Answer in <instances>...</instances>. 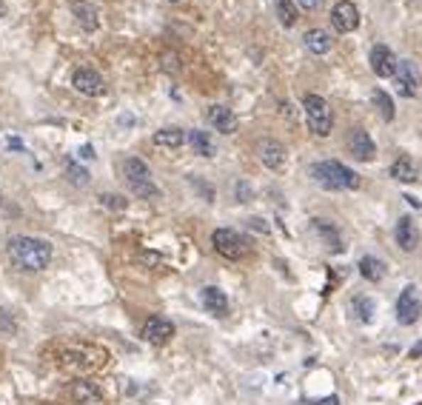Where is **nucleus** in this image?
I'll use <instances>...</instances> for the list:
<instances>
[{
    "label": "nucleus",
    "instance_id": "bb28decb",
    "mask_svg": "<svg viewBox=\"0 0 422 405\" xmlns=\"http://www.w3.org/2000/svg\"><path fill=\"white\" fill-rule=\"evenodd\" d=\"M277 18L286 29H291L297 23V6H294V0H277Z\"/></svg>",
    "mask_w": 422,
    "mask_h": 405
},
{
    "label": "nucleus",
    "instance_id": "c756f323",
    "mask_svg": "<svg viewBox=\"0 0 422 405\" xmlns=\"http://www.w3.org/2000/svg\"><path fill=\"white\" fill-rule=\"evenodd\" d=\"M66 174H69V180H72L75 185H86V183H89V174H86V168H83V166H77L75 160L66 166Z\"/></svg>",
    "mask_w": 422,
    "mask_h": 405
},
{
    "label": "nucleus",
    "instance_id": "c85d7f7f",
    "mask_svg": "<svg viewBox=\"0 0 422 405\" xmlns=\"http://www.w3.org/2000/svg\"><path fill=\"white\" fill-rule=\"evenodd\" d=\"M100 202L109 209V212H126V206H129V200L126 197H120V194H100Z\"/></svg>",
    "mask_w": 422,
    "mask_h": 405
},
{
    "label": "nucleus",
    "instance_id": "a211bd4d",
    "mask_svg": "<svg viewBox=\"0 0 422 405\" xmlns=\"http://www.w3.org/2000/svg\"><path fill=\"white\" fill-rule=\"evenodd\" d=\"M120 168H123V177H126V183H129V185L151 183V168H148V163H146V160H140V157H126Z\"/></svg>",
    "mask_w": 422,
    "mask_h": 405
},
{
    "label": "nucleus",
    "instance_id": "b1692460",
    "mask_svg": "<svg viewBox=\"0 0 422 405\" xmlns=\"http://www.w3.org/2000/svg\"><path fill=\"white\" fill-rule=\"evenodd\" d=\"M303 40H305V49L314 52V55L331 52V35H328L325 29H308V32L303 35Z\"/></svg>",
    "mask_w": 422,
    "mask_h": 405
},
{
    "label": "nucleus",
    "instance_id": "423d86ee",
    "mask_svg": "<svg viewBox=\"0 0 422 405\" xmlns=\"http://www.w3.org/2000/svg\"><path fill=\"white\" fill-rule=\"evenodd\" d=\"M422 317V297L416 286H405L402 294L396 297V323L399 325H413Z\"/></svg>",
    "mask_w": 422,
    "mask_h": 405
},
{
    "label": "nucleus",
    "instance_id": "2f4dec72",
    "mask_svg": "<svg viewBox=\"0 0 422 405\" xmlns=\"http://www.w3.org/2000/svg\"><path fill=\"white\" fill-rule=\"evenodd\" d=\"M15 331H18V323L6 308H0V334H15Z\"/></svg>",
    "mask_w": 422,
    "mask_h": 405
},
{
    "label": "nucleus",
    "instance_id": "9d476101",
    "mask_svg": "<svg viewBox=\"0 0 422 405\" xmlns=\"http://www.w3.org/2000/svg\"><path fill=\"white\" fill-rule=\"evenodd\" d=\"M171 337H174V323H171L168 317L154 314V317L146 320V325H143V340H146V342H151V345H166Z\"/></svg>",
    "mask_w": 422,
    "mask_h": 405
},
{
    "label": "nucleus",
    "instance_id": "1a4fd4ad",
    "mask_svg": "<svg viewBox=\"0 0 422 405\" xmlns=\"http://www.w3.org/2000/svg\"><path fill=\"white\" fill-rule=\"evenodd\" d=\"M257 157H260V163H263L266 168L280 171V168L286 166V146H283L280 140H274V137H263V140L257 143Z\"/></svg>",
    "mask_w": 422,
    "mask_h": 405
},
{
    "label": "nucleus",
    "instance_id": "20e7f679",
    "mask_svg": "<svg viewBox=\"0 0 422 405\" xmlns=\"http://www.w3.org/2000/svg\"><path fill=\"white\" fill-rule=\"evenodd\" d=\"M303 109H305L308 129H311L317 137H328V134H331V126H334V114H331V106L325 103V97H320V94H305V97H303Z\"/></svg>",
    "mask_w": 422,
    "mask_h": 405
},
{
    "label": "nucleus",
    "instance_id": "f03ea898",
    "mask_svg": "<svg viewBox=\"0 0 422 405\" xmlns=\"http://www.w3.org/2000/svg\"><path fill=\"white\" fill-rule=\"evenodd\" d=\"M308 174L325 191H354V188H359V177L348 166H342L340 160H320V163H314L308 168Z\"/></svg>",
    "mask_w": 422,
    "mask_h": 405
},
{
    "label": "nucleus",
    "instance_id": "f8f14e48",
    "mask_svg": "<svg viewBox=\"0 0 422 405\" xmlns=\"http://www.w3.org/2000/svg\"><path fill=\"white\" fill-rule=\"evenodd\" d=\"M394 77H396V89H399L402 97H413L416 89H419V80H422V77H419V69H416L413 60H399Z\"/></svg>",
    "mask_w": 422,
    "mask_h": 405
},
{
    "label": "nucleus",
    "instance_id": "f3484780",
    "mask_svg": "<svg viewBox=\"0 0 422 405\" xmlns=\"http://www.w3.org/2000/svg\"><path fill=\"white\" fill-rule=\"evenodd\" d=\"M311 232L331 249V252H342V237H340V229L331 223V220H325V217H314L311 220Z\"/></svg>",
    "mask_w": 422,
    "mask_h": 405
},
{
    "label": "nucleus",
    "instance_id": "393cba45",
    "mask_svg": "<svg viewBox=\"0 0 422 405\" xmlns=\"http://www.w3.org/2000/svg\"><path fill=\"white\" fill-rule=\"evenodd\" d=\"M359 274H362L368 283H379V280L385 277V263H382L379 257L365 254V257L359 260Z\"/></svg>",
    "mask_w": 422,
    "mask_h": 405
},
{
    "label": "nucleus",
    "instance_id": "7ed1b4c3",
    "mask_svg": "<svg viewBox=\"0 0 422 405\" xmlns=\"http://www.w3.org/2000/svg\"><path fill=\"white\" fill-rule=\"evenodd\" d=\"M60 365L75 374H92L106 365V351L94 345H72L60 354Z\"/></svg>",
    "mask_w": 422,
    "mask_h": 405
},
{
    "label": "nucleus",
    "instance_id": "7c9ffc66",
    "mask_svg": "<svg viewBox=\"0 0 422 405\" xmlns=\"http://www.w3.org/2000/svg\"><path fill=\"white\" fill-rule=\"evenodd\" d=\"M234 194H237L240 202H251V200H254V188H251L246 180H237V183H234Z\"/></svg>",
    "mask_w": 422,
    "mask_h": 405
},
{
    "label": "nucleus",
    "instance_id": "dca6fc26",
    "mask_svg": "<svg viewBox=\"0 0 422 405\" xmlns=\"http://www.w3.org/2000/svg\"><path fill=\"white\" fill-rule=\"evenodd\" d=\"M396 55L388 49V46H374L371 49V69L377 77H394L396 72Z\"/></svg>",
    "mask_w": 422,
    "mask_h": 405
},
{
    "label": "nucleus",
    "instance_id": "58836bf2",
    "mask_svg": "<svg viewBox=\"0 0 422 405\" xmlns=\"http://www.w3.org/2000/svg\"><path fill=\"white\" fill-rule=\"evenodd\" d=\"M0 202H4V194H0Z\"/></svg>",
    "mask_w": 422,
    "mask_h": 405
},
{
    "label": "nucleus",
    "instance_id": "aec40b11",
    "mask_svg": "<svg viewBox=\"0 0 422 405\" xmlns=\"http://www.w3.org/2000/svg\"><path fill=\"white\" fill-rule=\"evenodd\" d=\"M388 174H391L394 180H399V183H416V180H419V166H416L408 154H399V157L391 163Z\"/></svg>",
    "mask_w": 422,
    "mask_h": 405
},
{
    "label": "nucleus",
    "instance_id": "ddd939ff",
    "mask_svg": "<svg viewBox=\"0 0 422 405\" xmlns=\"http://www.w3.org/2000/svg\"><path fill=\"white\" fill-rule=\"evenodd\" d=\"M69 396L75 405H103V391L92 379H75L69 385Z\"/></svg>",
    "mask_w": 422,
    "mask_h": 405
},
{
    "label": "nucleus",
    "instance_id": "5701e85b",
    "mask_svg": "<svg viewBox=\"0 0 422 405\" xmlns=\"http://www.w3.org/2000/svg\"><path fill=\"white\" fill-rule=\"evenodd\" d=\"M185 140L191 143V148H194L200 157H215V154H217V146H215V140H211V134H205V131H200V129L188 131Z\"/></svg>",
    "mask_w": 422,
    "mask_h": 405
},
{
    "label": "nucleus",
    "instance_id": "39448f33",
    "mask_svg": "<svg viewBox=\"0 0 422 405\" xmlns=\"http://www.w3.org/2000/svg\"><path fill=\"white\" fill-rule=\"evenodd\" d=\"M211 246H215V252L226 260H243L249 254V243L240 232L234 229H217L215 234H211Z\"/></svg>",
    "mask_w": 422,
    "mask_h": 405
},
{
    "label": "nucleus",
    "instance_id": "4c0bfd02",
    "mask_svg": "<svg viewBox=\"0 0 422 405\" xmlns=\"http://www.w3.org/2000/svg\"><path fill=\"white\" fill-rule=\"evenodd\" d=\"M166 4H180V0H166Z\"/></svg>",
    "mask_w": 422,
    "mask_h": 405
},
{
    "label": "nucleus",
    "instance_id": "6e6552de",
    "mask_svg": "<svg viewBox=\"0 0 422 405\" xmlns=\"http://www.w3.org/2000/svg\"><path fill=\"white\" fill-rule=\"evenodd\" d=\"M205 120H208V126H211V129H217L220 134H234V131H237V126H240L237 114H234L229 106H223V103L208 106V109H205Z\"/></svg>",
    "mask_w": 422,
    "mask_h": 405
},
{
    "label": "nucleus",
    "instance_id": "f257e3e1",
    "mask_svg": "<svg viewBox=\"0 0 422 405\" xmlns=\"http://www.w3.org/2000/svg\"><path fill=\"white\" fill-rule=\"evenodd\" d=\"M6 252H9V260L23 271H43L52 263V243L43 237L18 234L6 243Z\"/></svg>",
    "mask_w": 422,
    "mask_h": 405
},
{
    "label": "nucleus",
    "instance_id": "473e14b6",
    "mask_svg": "<svg viewBox=\"0 0 422 405\" xmlns=\"http://www.w3.org/2000/svg\"><path fill=\"white\" fill-rule=\"evenodd\" d=\"M297 4H300V9H305V12H317L323 0H297Z\"/></svg>",
    "mask_w": 422,
    "mask_h": 405
},
{
    "label": "nucleus",
    "instance_id": "a878e982",
    "mask_svg": "<svg viewBox=\"0 0 422 405\" xmlns=\"http://www.w3.org/2000/svg\"><path fill=\"white\" fill-rule=\"evenodd\" d=\"M351 308H354V317H357L359 323H371V320H374V311H377V303H374L371 297L359 294V297H354Z\"/></svg>",
    "mask_w": 422,
    "mask_h": 405
},
{
    "label": "nucleus",
    "instance_id": "412c9836",
    "mask_svg": "<svg viewBox=\"0 0 422 405\" xmlns=\"http://www.w3.org/2000/svg\"><path fill=\"white\" fill-rule=\"evenodd\" d=\"M72 15L80 23V29H86V32H94L97 23H100L97 21V9L92 4H86V0H72Z\"/></svg>",
    "mask_w": 422,
    "mask_h": 405
},
{
    "label": "nucleus",
    "instance_id": "f704fd0d",
    "mask_svg": "<svg viewBox=\"0 0 422 405\" xmlns=\"http://www.w3.org/2000/svg\"><path fill=\"white\" fill-rule=\"evenodd\" d=\"M249 226H254L257 232H263V234H269V226H266V223H263L260 217H251V220H249Z\"/></svg>",
    "mask_w": 422,
    "mask_h": 405
},
{
    "label": "nucleus",
    "instance_id": "6ab92c4d",
    "mask_svg": "<svg viewBox=\"0 0 422 405\" xmlns=\"http://www.w3.org/2000/svg\"><path fill=\"white\" fill-rule=\"evenodd\" d=\"M394 237H396V246L402 252H416V243H419V232H416V223L411 217H399L396 229H394Z\"/></svg>",
    "mask_w": 422,
    "mask_h": 405
},
{
    "label": "nucleus",
    "instance_id": "e433bc0d",
    "mask_svg": "<svg viewBox=\"0 0 422 405\" xmlns=\"http://www.w3.org/2000/svg\"><path fill=\"white\" fill-rule=\"evenodd\" d=\"M0 18H4V4H0Z\"/></svg>",
    "mask_w": 422,
    "mask_h": 405
},
{
    "label": "nucleus",
    "instance_id": "9b49d317",
    "mask_svg": "<svg viewBox=\"0 0 422 405\" xmlns=\"http://www.w3.org/2000/svg\"><path fill=\"white\" fill-rule=\"evenodd\" d=\"M331 23H334L337 32L348 35V32H354L359 26V9L351 4V0H340V4L331 9Z\"/></svg>",
    "mask_w": 422,
    "mask_h": 405
},
{
    "label": "nucleus",
    "instance_id": "72a5a7b5",
    "mask_svg": "<svg viewBox=\"0 0 422 405\" xmlns=\"http://www.w3.org/2000/svg\"><path fill=\"white\" fill-rule=\"evenodd\" d=\"M80 157H83V160H94V146H89V143L80 146Z\"/></svg>",
    "mask_w": 422,
    "mask_h": 405
},
{
    "label": "nucleus",
    "instance_id": "4be33fe9",
    "mask_svg": "<svg viewBox=\"0 0 422 405\" xmlns=\"http://www.w3.org/2000/svg\"><path fill=\"white\" fill-rule=\"evenodd\" d=\"M151 143H154V146H160V148H180V146L185 143V131H183V129H177V126H168V129L154 131Z\"/></svg>",
    "mask_w": 422,
    "mask_h": 405
},
{
    "label": "nucleus",
    "instance_id": "c9c22d12",
    "mask_svg": "<svg viewBox=\"0 0 422 405\" xmlns=\"http://www.w3.org/2000/svg\"><path fill=\"white\" fill-rule=\"evenodd\" d=\"M9 146H12V148H23V143H21L18 137H12V140H9Z\"/></svg>",
    "mask_w": 422,
    "mask_h": 405
},
{
    "label": "nucleus",
    "instance_id": "4468645a",
    "mask_svg": "<svg viewBox=\"0 0 422 405\" xmlns=\"http://www.w3.org/2000/svg\"><path fill=\"white\" fill-rule=\"evenodd\" d=\"M348 151H351L354 160L371 163L374 154H377V146H374V140H371V134H368L365 129H354V131L348 134Z\"/></svg>",
    "mask_w": 422,
    "mask_h": 405
},
{
    "label": "nucleus",
    "instance_id": "cd10ccee",
    "mask_svg": "<svg viewBox=\"0 0 422 405\" xmlns=\"http://www.w3.org/2000/svg\"><path fill=\"white\" fill-rule=\"evenodd\" d=\"M371 103L379 109V114H382L385 120H394V100H391L382 89H374V92H371Z\"/></svg>",
    "mask_w": 422,
    "mask_h": 405
},
{
    "label": "nucleus",
    "instance_id": "2eb2a0df",
    "mask_svg": "<svg viewBox=\"0 0 422 405\" xmlns=\"http://www.w3.org/2000/svg\"><path fill=\"white\" fill-rule=\"evenodd\" d=\"M200 300H202V308L208 314H215V317H229V297L223 288L217 286H205L200 291Z\"/></svg>",
    "mask_w": 422,
    "mask_h": 405
},
{
    "label": "nucleus",
    "instance_id": "0eeeda50",
    "mask_svg": "<svg viewBox=\"0 0 422 405\" xmlns=\"http://www.w3.org/2000/svg\"><path fill=\"white\" fill-rule=\"evenodd\" d=\"M72 86H75L80 94H86V97H103V94H106V80H103V75H100L97 69H89V66L75 69Z\"/></svg>",
    "mask_w": 422,
    "mask_h": 405
}]
</instances>
